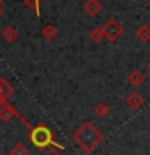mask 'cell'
<instances>
[{"mask_svg":"<svg viewBox=\"0 0 150 155\" xmlns=\"http://www.w3.org/2000/svg\"><path fill=\"white\" fill-rule=\"evenodd\" d=\"M73 140H74V144L81 150H84L86 153H89L103 142V134H102V131L97 128L94 123L86 121V123H82L79 128L74 131Z\"/></svg>","mask_w":150,"mask_h":155,"instance_id":"6da1fadb","label":"cell"},{"mask_svg":"<svg viewBox=\"0 0 150 155\" xmlns=\"http://www.w3.org/2000/svg\"><path fill=\"white\" fill-rule=\"evenodd\" d=\"M31 142L36 145L37 149H47V147H52V145H55L58 149H63V145L57 144L55 139H53V134L52 131L47 128V126H37V128H34L31 131Z\"/></svg>","mask_w":150,"mask_h":155,"instance_id":"7a4b0ae2","label":"cell"},{"mask_svg":"<svg viewBox=\"0 0 150 155\" xmlns=\"http://www.w3.org/2000/svg\"><path fill=\"white\" fill-rule=\"evenodd\" d=\"M123 24H121L118 19H115V18H111V19H106L105 24L102 26V31H103V36L105 39H108L110 42H113L116 41L121 34H123Z\"/></svg>","mask_w":150,"mask_h":155,"instance_id":"3957f363","label":"cell"},{"mask_svg":"<svg viewBox=\"0 0 150 155\" xmlns=\"http://www.w3.org/2000/svg\"><path fill=\"white\" fill-rule=\"evenodd\" d=\"M126 104H128V107H129L131 110H139L140 107L145 104V100H144V97H142L140 92L132 91L128 97H126Z\"/></svg>","mask_w":150,"mask_h":155,"instance_id":"277c9868","label":"cell"},{"mask_svg":"<svg viewBox=\"0 0 150 155\" xmlns=\"http://www.w3.org/2000/svg\"><path fill=\"white\" fill-rule=\"evenodd\" d=\"M128 82L132 87H139V86H142L145 82V74L140 70H132L128 74Z\"/></svg>","mask_w":150,"mask_h":155,"instance_id":"5b68a950","label":"cell"},{"mask_svg":"<svg viewBox=\"0 0 150 155\" xmlns=\"http://www.w3.org/2000/svg\"><path fill=\"white\" fill-rule=\"evenodd\" d=\"M84 12L89 15V16H97L100 12H102V3L99 0H86L84 3Z\"/></svg>","mask_w":150,"mask_h":155,"instance_id":"8992f818","label":"cell"},{"mask_svg":"<svg viewBox=\"0 0 150 155\" xmlns=\"http://www.w3.org/2000/svg\"><path fill=\"white\" fill-rule=\"evenodd\" d=\"M135 37H137L140 42H148L150 41V26L148 24H140V26L135 29Z\"/></svg>","mask_w":150,"mask_h":155,"instance_id":"52a82bcc","label":"cell"},{"mask_svg":"<svg viewBox=\"0 0 150 155\" xmlns=\"http://www.w3.org/2000/svg\"><path fill=\"white\" fill-rule=\"evenodd\" d=\"M94 113H95V116H99V118H106L110 113V107L106 104H97V107L94 108Z\"/></svg>","mask_w":150,"mask_h":155,"instance_id":"ba28073f","label":"cell"},{"mask_svg":"<svg viewBox=\"0 0 150 155\" xmlns=\"http://www.w3.org/2000/svg\"><path fill=\"white\" fill-rule=\"evenodd\" d=\"M89 36H90V39H92V42H95V44H99V42H102V41L105 39L103 31H102V28H95V29H92Z\"/></svg>","mask_w":150,"mask_h":155,"instance_id":"9c48e42d","label":"cell"},{"mask_svg":"<svg viewBox=\"0 0 150 155\" xmlns=\"http://www.w3.org/2000/svg\"><path fill=\"white\" fill-rule=\"evenodd\" d=\"M57 28L55 26H52V24H47L45 28H44V31H42V34H44V37L45 39H48V41H52L53 37L57 36Z\"/></svg>","mask_w":150,"mask_h":155,"instance_id":"30bf717a","label":"cell"},{"mask_svg":"<svg viewBox=\"0 0 150 155\" xmlns=\"http://www.w3.org/2000/svg\"><path fill=\"white\" fill-rule=\"evenodd\" d=\"M2 36H3V39H5L7 42H11V41H15V39L18 37V32L15 31V28H7V29L2 32Z\"/></svg>","mask_w":150,"mask_h":155,"instance_id":"8fae6325","label":"cell"},{"mask_svg":"<svg viewBox=\"0 0 150 155\" xmlns=\"http://www.w3.org/2000/svg\"><path fill=\"white\" fill-rule=\"evenodd\" d=\"M13 116V110H11V107H8V105H3L2 108H0V120H3V121H8L10 118Z\"/></svg>","mask_w":150,"mask_h":155,"instance_id":"7c38bea8","label":"cell"},{"mask_svg":"<svg viewBox=\"0 0 150 155\" xmlns=\"http://www.w3.org/2000/svg\"><path fill=\"white\" fill-rule=\"evenodd\" d=\"M10 155H29V150L24 147L23 144H16L11 150H10Z\"/></svg>","mask_w":150,"mask_h":155,"instance_id":"4fadbf2b","label":"cell"},{"mask_svg":"<svg viewBox=\"0 0 150 155\" xmlns=\"http://www.w3.org/2000/svg\"><path fill=\"white\" fill-rule=\"evenodd\" d=\"M24 2H26L28 7H31V8L36 10L37 15H39V3H41V0H24Z\"/></svg>","mask_w":150,"mask_h":155,"instance_id":"5bb4252c","label":"cell"},{"mask_svg":"<svg viewBox=\"0 0 150 155\" xmlns=\"http://www.w3.org/2000/svg\"><path fill=\"white\" fill-rule=\"evenodd\" d=\"M147 70H148V71H150V61H148V63H147Z\"/></svg>","mask_w":150,"mask_h":155,"instance_id":"9a60e30c","label":"cell"},{"mask_svg":"<svg viewBox=\"0 0 150 155\" xmlns=\"http://www.w3.org/2000/svg\"><path fill=\"white\" fill-rule=\"evenodd\" d=\"M144 2H148V0H144Z\"/></svg>","mask_w":150,"mask_h":155,"instance_id":"2e32d148","label":"cell"},{"mask_svg":"<svg viewBox=\"0 0 150 155\" xmlns=\"http://www.w3.org/2000/svg\"><path fill=\"white\" fill-rule=\"evenodd\" d=\"M55 153H57V152H55ZM57 155H58V153H57Z\"/></svg>","mask_w":150,"mask_h":155,"instance_id":"e0dca14e","label":"cell"}]
</instances>
